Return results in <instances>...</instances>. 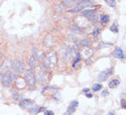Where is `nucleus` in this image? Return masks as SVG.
<instances>
[{"instance_id": "obj_12", "label": "nucleus", "mask_w": 126, "mask_h": 115, "mask_svg": "<svg viewBox=\"0 0 126 115\" xmlns=\"http://www.w3.org/2000/svg\"><path fill=\"white\" fill-rule=\"evenodd\" d=\"M16 86L19 88V89H23V88L26 87V81L23 80V79H17V81H16Z\"/></svg>"}, {"instance_id": "obj_13", "label": "nucleus", "mask_w": 126, "mask_h": 115, "mask_svg": "<svg viewBox=\"0 0 126 115\" xmlns=\"http://www.w3.org/2000/svg\"><path fill=\"white\" fill-rule=\"evenodd\" d=\"M91 40L89 39V38H84V39H82L80 42H79V44H80V46H82V47H89L90 45H91Z\"/></svg>"}, {"instance_id": "obj_6", "label": "nucleus", "mask_w": 126, "mask_h": 115, "mask_svg": "<svg viewBox=\"0 0 126 115\" xmlns=\"http://www.w3.org/2000/svg\"><path fill=\"white\" fill-rule=\"evenodd\" d=\"M112 73H113V68H110L108 70H103V71H101L99 74V76H98V81H101V82L106 81L108 77H109V75H112Z\"/></svg>"}, {"instance_id": "obj_33", "label": "nucleus", "mask_w": 126, "mask_h": 115, "mask_svg": "<svg viewBox=\"0 0 126 115\" xmlns=\"http://www.w3.org/2000/svg\"><path fill=\"white\" fill-rule=\"evenodd\" d=\"M78 105H79V102H78L77 100H73V101H71V106H72V107H77Z\"/></svg>"}, {"instance_id": "obj_10", "label": "nucleus", "mask_w": 126, "mask_h": 115, "mask_svg": "<svg viewBox=\"0 0 126 115\" xmlns=\"http://www.w3.org/2000/svg\"><path fill=\"white\" fill-rule=\"evenodd\" d=\"M114 57L117 58V59H123L124 58V54H123V51L121 48H117L115 51H114Z\"/></svg>"}, {"instance_id": "obj_31", "label": "nucleus", "mask_w": 126, "mask_h": 115, "mask_svg": "<svg viewBox=\"0 0 126 115\" xmlns=\"http://www.w3.org/2000/svg\"><path fill=\"white\" fill-rule=\"evenodd\" d=\"M121 103H122V107H123V109H126V100H125V99H122V100H121Z\"/></svg>"}, {"instance_id": "obj_36", "label": "nucleus", "mask_w": 126, "mask_h": 115, "mask_svg": "<svg viewBox=\"0 0 126 115\" xmlns=\"http://www.w3.org/2000/svg\"><path fill=\"white\" fill-rule=\"evenodd\" d=\"M89 90H90V89H88V88H85V89H83V92H88Z\"/></svg>"}, {"instance_id": "obj_9", "label": "nucleus", "mask_w": 126, "mask_h": 115, "mask_svg": "<svg viewBox=\"0 0 126 115\" xmlns=\"http://www.w3.org/2000/svg\"><path fill=\"white\" fill-rule=\"evenodd\" d=\"M94 5V3L91 0H79L77 2V6L80 7H87V6H92Z\"/></svg>"}, {"instance_id": "obj_20", "label": "nucleus", "mask_w": 126, "mask_h": 115, "mask_svg": "<svg viewBox=\"0 0 126 115\" xmlns=\"http://www.w3.org/2000/svg\"><path fill=\"white\" fill-rule=\"evenodd\" d=\"M82 10V7H80V6H75V7H73V8H71V9L69 10V12H72V13H75V12H79V11H81Z\"/></svg>"}, {"instance_id": "obj_38", "label": "nucleus", "mask_w": 126, "mask_h": 115, "mask_svg": "<svg viewBox=\"0 0 126 115\" xmlns=\"http://www.w3.org/2000/svg\"><path fill=\"white\" fill-rule=\"evenodd\" d=\"M1 75H2V74H1V73H0V78H1Z\"/></svg>"}, {"instance_id": "obj_16", "label": "nucleus", "mask_w": 126, "mask_h": 115, "mask_svg": "<svg viewBox=\"0 0 126 115\" xmlns=\"http://www.w3.org/2000/svg\"><path fill=\"white\" fill-rule=\"evenodd\" d=\"M29 66H30L31 69L36 68V59L33 56H31L29 58Z\"/></svg>"}, {"instance_id": "obj_34", "label": "nucleus", "mask_w": 126, "mask_h": 115, "mask_svg": "<svg viewBox=\"0 0 126 115\" xmlns=\"http://www.w3.org/2000/svg\"><path fill=\"white\" fill-rule=\"evenodd\" d=\"M45 114L46 115H53L54 112H51V111H46V112H45Z\"/></svg>"}, {"instance_id": "obj_37", "label": "nucleus", "mask_w": 126, "mask_h": 115, "mask_svg": "<svg viewBox=\"0 0 126 115\" xmlns=\"http://www.w3.org/2000/svg\"><path fill=\"white\" fill-rule=\"evenodd\" d=\"M1 57H2V53H0V58H1Z\"/></svg>"}, {"instance_id": "obj_22", "label": "nucleus", "mask_w": 126, "mask_h": 115, "mask_svg": "<svg viewBox=\"0 0 126 115\" xmlns=\"http://www.w3.org/2000/svg\"><path fill=\"white\" fill-rule=\"evenodd\" d=\"M104 1H105L110 6H111V7H113V6H116V1H115V0H104Z\"/></svg>"}, {"instance_id": "obj_32", "label": "nucleus", "mask_w": 126, "mask_h": 115, "mask_svg": "<svg viewBox=\"0 0 126 115\" xmlns=\"http://www.w3.org/2000/svg\"><path fill=\"white\" fill-rule=\"evenodd\" d=\"M13 98H14V99H16V100H17V99H20V97H19V94L16 93V92H15V93L13 94Z\"/></svg>"}, {"instance_id": "obj_1", "label": "nucleus", "mask_w": 126, "mask_h": 115, "mask_svg": "<svg viewBox=\"0 0 126 115\" xmlns=\"http://www.w3.org/2000/svg\"><path fill=\"white\" fill-rule=\"evenodd\" d=\"M42 68L45 71H50L57 64V54L54 50H50L46 54L41 56Z\"/></svg>"}, {"instance_id": "obj_24", "label": "nucleus", "mask_w": 126, "mask_h": 115, "mask_svg": "<svg viewBox=\"0 0 126 115\" xmlns=\"http://www.w3.org/2000/svg\"><path fill=\"white\" fill-rule=\"evenodd\" d=\"M110 30L111 32H113V33H118V31H119V30H118V28H117V26H116V24H115V23H114L113 25L110 28Z\"/></svg>"}, {"instance_id": "obj_5", "label": "nucleus", "mask_w": 126, "mask_h": 115, "mask_svg": "<svg viewBox=\"0 0 126 115\" xmlns=\"http://www.w3.org/2000/svg\"><path fill=\"white\" fill-rule=\"evenodd\" d=\"M19 106L24 110H27V111H29L30 112L31 109L34 107V104H33V101H32L31 99H22L20 103H19Z\"/></svg>"}, {"instance_id": "obj_18", "label": "nucleus", "mask_w": 126, "mask_h": 115, "mask_svg": "<svg viewBox=\"0 0 126 115\" xmlns=\"http://www.w3.org/2000/svg\"><path fill=\"white\" fill-rule=\"evenodd\" d=\"M101 20L103 24H107L109 20H110V16L108 15H102V16H101Z\"/></svg>"}, {"instance_id": "obj_21", "label": "nucleus", "mask_w": 126, "mask_h": 115, "mask_svg": "<svg viewBox=\"0 0 126 115\" xmlns=\"http://www.w3.org/2000/svg\"><path fill=\"white\" fill-rule=\"evenodd\" d=\"M80 59H81V54H80V53L79 52L78 54H77V58H76V60L74 61V62H73L72 67H75L76 64H77L78 62H79V61H80Z\"/></svg>"}, {"instance_id": "obj_4", "label": "nucleus", "mask_w": 126, "mask_h": 115, "mask_svg": "<svg viewBox=\"0 0 126 115\" xmlns=\"http://www.w3.org/2000/svg\"><path fill=\"white\" fill-rule=\"evenodd\" d=\"M25 77L26 80L29 83V87L30 88H34L35 85H36V77H35L34 73L32 71V69H28L25 71Z\"/></svg>"}, {"instance_id": "obj_3", "label": "nucleus", "mask_w": 126, "mask_h": 115, "mask_svg": "<svg viewBox=\"0 0 126 115\" xmlns=\"http://www.w3.org/2000/svg\"><path fill=\"white\" fill-rule=\"evenodd\" d=\"M16 81V75L14 74V73H11V72H6L5 74L3 75V77H2V84H3V86L5 87H8L10 86V84L14 82V81Z\"/></svg>"}, {"instance_id": "obj_17", "label": "nucleus", "mask_w": 126, "mask_h": 115, "mask_svg": "<svg viewBox=\"0 0 126 115\" xmlns=\"http://www.w3.org/2000/svg\"><path fill=\"white\" fill-rule=\"evenodd\" d=\"M96 12V9H92V10H84V11H82V15L85 16H89L92 15V14H94Z\"/></svg>"}, {"instance_id": "obj_25", "label": "nucleus", "mask_w": 126, "mask_h": 115, "mask_svg": "<svg viewBox=\"0 0 126 115\" xmlns=\"http://www.w3.org/2000/svg\"><path fill=\"white\" fill-rule=\"evenodd\" d=\"M88 17L90 19H92V20H98V18H99L98 15H96V14H92V15H91V16H89Z\"/></svg>"}, {"instance_id": "obj_19", "label": "nucleus", "mask_w": 126, "mask_h": 115, "mask_svg": "<svg viewBox=\"0 0 126 115\" xmlns=\"http://www.w3.org/2000/svg\"><path fill=\"white\" fill-rule=\"evenodd\" d=\"M101 89H102V85L101 84H99V83H97V84H94L93 86H92V90L93 91H99V90H101Z\"/></svg>"}, {"instance_id": "obj_11", "label": "nucleus", "mask_w": 126, "mask_h": 115, "mask_svg": "<svg viewBox=\"0 0 126 115\" xmlns=\"http://www.w3.org/2000/svg\"><path fill=\"white\" fill-rule=\"evenodd\" d=\"M69 29H70L71 31L77 32V33H83V29H82L80 27H79L78 25H76V24H73V25L69 26Z\"/></svg>"}, {"instance_id": "obj_7", "label": "nucleus", "mask_w": 126, "mask_h": 115, "mask_svg": "<svg viewBox=\"0 0 126 115\" xmlns=\"http://www.w3.org/2000/svg\"><path fill=\"white\" fill-rule=\"evenodd\" d=\"M12 68L15 73H20L24 71V63L20 61H16L12 63Z\"/></svg>"}, {"instance_id": "obj_8", "label": "nucleus", "mask_w": 126, "mask_h": 115, "mask_svg": "<svg viewBox=\"0 0 126 115\" xmlns=\"http://www.w3.org/2000/svg\"><path fill=\"white\" fill-rule=\"evenodd\" d=\"M10 67H12V62L10 60H6L4 61L3 65L1 67V69H0V73L3 74V73H6V71H8V69L10 68Z\"/></svg>"}, {"instance_id": "obj_27", "label": "nucleus", "mask_w": 126, "mask_h": 115, "mask_svg": "<svg viewBox=\"0 0 126 115\" xmlns=\"http://www.w3.org/2000/svg\"><path fill=\"white\" fill-rule=\"evenodd\" d=\"M74 112H75V107H72V106H71V107H69V108H68V113H69V114L73 113Z\"/></svg>"}, {"instance_id": "obj_14", "label": "nucleus", "mask_w": 126, "mask_h": 115, "mask_svg": "<svg viewBox=\"0 0 126 115\" xmlns=\"http://www.w3.org/2000/svg\"><path fill=\"white\" fill-rule=\"evenodd\" d=\"M43 111H46V109L45 108H40V107H33L31 109V111H30V112H32V113H38V112H43Z\"/></svg>"}, {"instance_id": "obj_35", "label": "nucleus", "mask_w": 126, "mask_h": 115, "mask_svg": "<svg viewBox=\"0 0 126 115\" xmlns=\"http://www.w3.org/2000/svg\"><path fill=\"white\" fill-rule=\"evenodd\" d=\"M86 97H87V98H89V99H91V98H92V94H91V93H86Z\"/></svg>"}, {"instance_id": "obj_2", "label": "nucleus", "mask_w": 126, "mask_h": 115, "mask_svg": "<svg viewBox=\"0 0 126 115\" xmlns=\"http://www.w3.org/2000/svg\"><path fill=\"white\" fill-rule=\"evenodd\" d=\"M36 77L40 84H46L48 81V75L41 68L36 66Z\"/></svg>"}, {"instance_id": "obj_28", "label": "nucleus", "mask_w": 126, "mask_h": 115, "mask_svg": "<svg viewBox=\"0 0 126 115\" xmlns=\"http://www.w3.org/2000/svg\"><path fill=\"white\" fill-rule=\"evenodd\" d=\"M48 89H57V87H55V86H47V87L44 88L43 90H41V93H43V92H45V90H48Z\"/></svg>"}, {"instance_id": "obj_30", "label": "nucleus", "mask_w": 126, "mask_h": 115, "mask_svg": "<svg viewBox=\"0 0 126 115\" xmlns=\"http://www.w3.org/2000/svg\"><path fill=\"white\" fill-rule=\"evenodd\" d=\"M109 95V90H102V92H101V96L102 97H106Z\"/></svg>"}, {"instance_id": "obj_26", "label": "nucleus", "mask_w": 126, "mask_h": 115, "mask_svg": "<svg viewBox=\"0 0 126 115\" xmlns=\"http://www.w3.org/2000/svg\"><path fill=\"white\" fill-rule=\"evenodd\" d=\"M99 33H100V28H94V31L92 32V35H93L94 37H98V36H99Z\"/></svg>"}, {"instance_id": "obj_23", "label": "nucleus", "mask_w": 126, "mask_h": 115, "mask_svg": "<svg viewBox=\"0 0 126 115\" xmlns=\"http://www.w3.org/2000/svg\"><path fill=\"white\" fill-rule=\"evenodd\" d=\"M83 54H84V56L86 58H89V57H91L92 55V49H85L83 51Z\"/></svg>"}, {"instance_id": "obj_15", "label": "nucleus", "mask_w": 126, "mask_h": 115, "mask_svg": "<svg viewBox=\"0 0 126 115\" xmlns=\"http://www.w3.org/2000/svg\"><path fill=\"white\" fill-rule=\"evenodd\" d=\"M119 84H120V81H118V80H112L111 81H110V83H109V87H110V89H113V88L117 87Z\"/></svg>"}, {"instance_id": "obj_29", "label": "nucleus", "mask_w": 126, "mask_h": 115, "mask_svg": "<svg viewBox=\"0 0 126 115\" xmlns=\"http://www.w3.org/2000/svg\"><path fill=\"white\" fill-rule=\"evenodd\" d=\"M32 52H33V57H34L35 59H38V51H37V49H33V50H32Z\"/></svg>"}]
</instances>
